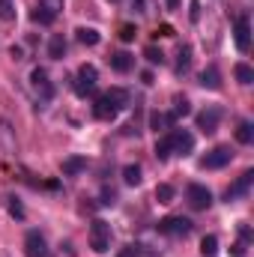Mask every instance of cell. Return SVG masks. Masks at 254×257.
I'll return each mask as SVG.
<instances>
[{
  "label": "cell",
  "mask_w": 254,
  "mask_h": 257,
  "mask_svg": "<svg viewBox=\"0 0 254 257\" xmlns=\"http://www.w3.org/2000/svg\"><path fill=\"white\" fill-rule=\"evenodd\" d=\"M191 66V48L189 45H183L180 48V54H177V75H186Z\"/></svg>",
  "instance_id": "cell-20"
},
{
  "label": "cell",
  "mask_w": 254,
  "mask_h": 257,
  "mask_svg": "<svg viewBox=\"0 0 254 257\" xmlns=\"http://www.w3.org/2000/svg\"><path fill=\"white\" fill-rule=\"evenodd\" d=\"M174 120H177L174 114H165V111H153V114H150V128H153L156 135H159V132H168V128L174 126Z\"/></svg>",
  "instance_id": "cell-15"
},
{
  "label": "cell",
  "mask_w": 254,
  "mask_h": 257,
  "mask_svg": "<svg viewBox=\"0 0 254 257\" xmlns=\"http://www.w3.org/2000/svg\"><path fill=\"white\" fill-rule=\"evenodd\" d=\"M30 87H33V93H36L39 102H51L54 99V84L48 81V72L39 69V66L30 72Z\"/></svg>",
  "instance_id": "cell-5"
},
{
  "label": "cell",
  "mask_w": 254,
  "mask_h": 257,
  "mask_svg": "<svg viewBox=\"0 0 254 257\" xmlns=\"http://www.w3.org/2000/svg\"><path fill=\"white\" fill-rule=\"evenodd\" d=\"M186 200H189L191 209L203 212V209H209V206H212V192H209L206 186H200V183H191L189 189H186Z\"/></svg>",
  "instance_id": "cell-6"
},
{
  "label": "cell",
  "mask_w": 254,
  "mask_h": 257,
  "mask_svg": "<svg viewBox=\"0 0 254 257\" xmlns=\"http://www.w3.org/2000/svg\"><path fill=\"white\" fill-rule=\"evenodd\" d=\"M39 6H45V9H51L54 15L63 9V0H39Z\"/></svg>",
  "instance_id": "cell-33"
},
{
  "label": "cell",
  "mask_w": 254,
  "mask_h": 257,
  "mask_svg": "<svg viewBox=\"0 0 254 257\" xmlns=\"http://www.w3.org/2000/svg\"><path fill=\"white\" fill-rule=\"evenodd\" d=\"M159 33H162V36H174V27H171V24H162Z\"/></svg>",
  "instance_id": "cell-37"
},
{
  "label": "cell",
  "mask_w": 254,
  "mask_h": 257,
  "mask_svg": "<svg viewBox=\"0 0 254 257\" xmlns=\"http://www.w3.org/2000/svg\"><path fill=\"white\" fill-rule=\"evenodd\" d=\"M75 36H78V42H81V45H90V48H93V45H99V39H102L96 27H78V30H75Z\"/></svg>",
  "instance_id": "cell-18"
},
{
  "label": "cell",
  "mask_w": 254,
  "mask_h": 257,
  "mask_svg": "<svg viewBox=\"0 0 254 257\" xmlns=\"http://www.w3.org/2000/svg\"><path fill=\"white\" fill-rule=\"evenodd\" d=\"M168 135H171V150L177 156H189L191 150H194V135H191L189 128H171Z\"/></svg>",
  "instance_id": "cell-8"
},
{
  "label": "cell",
  "mask_w": 254,
  "mask_h": 257,
  "mask_svg": "<svg viewBox=\"0 0 254 257\" xmlns=\"http://www.w3.org/2000/svg\"><path fill=\"white\" fill-rule=\"evenodd\" d=\"M191 227H194V224H191L189 218H183V215H168V218L159 221V233H162V236H171V239L189 236Z\"/></svg>",
  "instance_id": "cell-2"
},
{
  "label": "cell",
  "mask_w": 254,
  "mask_h": 257,
  "mask_svg": "<svg viewBox=\"0 0 254 257\" xmlns=\"http://www.w3.org/2000/svg\"><path fill=\"white\" fill-rule=\"evenodd\" d=\"M24 254L27 257H48V242H45V236L39 233V230H30L27 236H24Z\"/></svg>",
  "instance_id": "cell-10"
},
{
  "label": "cell",
  "mask_w": 254,
  "mask_h": 257,
  "mask_svg": "<svg viewBox=\"0 0 254 257\" xmlns=\"http://www.w3.org/2000/svg\"><path fill=\"white\" fill-rule=\"evenodd\" d=\"M251 186H254V171H245L227 192H224V200L227 203H233V200H239V197H245V194L251 192Z\"/></svg>",
  "instance_id": "cell-11"
},
{
  "label": "cell",
  "mask_w": 254,
  "mask_h": 257,
  "mask_svg": "<svg viewBox=\"0 0 254 257\" xmlns=\"http://www.w3.org/2000/svg\"><path fill=\"white\" fill-rule=\"evenodd\" d=\"M114 200H117V192H114V189H105V192H102V203H105V206L114 203Z\"/></svg>",
  "instance_id": "cell-35"
},
{
  "label": "cell",
  "mask_w": 254,
  "mask_h": 257,
  "mask_svg": "<svg viewBox=\"0 0 254 257\" xmlns=\"http://www.w3.org/2000/svg\"><path fill=\"white\" fill-rule=\"evenodd\" d=\"M129 102V93L126 90H120V87H111L108 93H102L96 102H93V117L96 120H102V123H111L123 108H126Z\"/></svg>",
  "instance_id": "cell-1"
},
{
  "label": "cell",
  "mask_w": 254,
  "mask_h": 257,
  "mask_svg": "<svg viewBox=\"0 0 254 257\" xmlns=\"http://www.w3.org/2000/svg\"><path fill=\"white\" fill-rule=\"evenodd\" d=\"M197 9H200V6H197V0H191V21H197Z\"/></svg>",
  "instance_id": "cell-38"
},
{
  "label": "cell",
  "mask_w": 254,
  "mask_h": 257,
  "mask_svg": "<svg viewBox=\"0 0 254 257\" xmlns=\"http://www.w3.org/2000/svg\"><path fill=\"white\" fill-rule=\"evenodd\" d=\"M218 123H221V108H206V111L197 114V128L203 135H212L218 128Z\"/></svg>",
  "instance_id": "cell-12"
},
{
  "label": "cell",
  "mask_w": 254,
  "mask_h": 257,
  "mask_svg": "<svg viewBox=\"0 0 254 257\" xmlns=\"http://www.w3.org/2000/svg\"><path fill=\"white\" fill-rule=\"evenodd\" d=\"M96 81H99V72H96V66L84 63L78 69V75H75V84H72V90L84 99V96H90L93 90H96Z\"/></svg>",
  "instance_id": "cell-4"
},
{
  "label": "cell",
  "mask_w": 254,
  "mask_h": 257,
  "mask_svg": "<svg viewBox=\"0 0 254 257\" xmlns=\"http://www.w3.org/2000/svg\"><path fill=\"white\" fill-rule=\"evenodd\" d=\"M233 39H236V48H239L242 54L251 48V21H248V15H239V18H236V24H233Z\"/></svg>",
  "instance_id": "cell-9"
},
{
  "label": "cell",
  "mask_w": 254,
  "mask_h": 257,
  "mask_svg": "<svg viewBox=\"0 0 254 257\" xmlns=\"http://www.w3.org/2000/svg\"><path fill=\"white\" fill-rule=\"evenodd\" d=\"M165 3H168V9H177L180 6V0H165Z\"/></svg>",
  "instance_id": "cell-41"
},
{
  "label": "cell",
  "mask_w": 254,
  "mask_h": 257,
  "mask_svg": "<svg viewBox=\"0 0 254 257\" xmlns=\"http://www.w3.org/2000/svg\"><path fill=\"white\" fill-rule=\"evenodd\" d=\"M239 236H242V242H251V227L242 224V227H239Z\"/></svg>",
  "instance_id": "cell-36"
},
{
  "label": "cell",
  "mask_w": 254,
  "mask_h": 257,
  "mask_svg": "<svg viewBox=\"0 0 254 257\" xmlns=\"http://www.w3.org/2000/svg\"><path fill=\"white\" fill-rule=\"evenodd\" d=\"M6 206H9V215H12V218H18V221H24V206H21V200H18L15 194H12V197L6 200Z\"/></svg>",
  "instance_id": "cell-28"
},
{
  "label": "cell",
  "mask_w": 254,
  "mask_h": 257,
  "mask_svg": "<svg viewBox=\"0 0 254 257\" xmlns=\"http://www.w3.org/2000/svg\"><path fill=\"white\" fill-rule=\"evenodd\" d=\"M135 9L138 12H147V0H135Z\"/></svg>",
  "instance_id": "cell-40"
},
{
  "label": "cell",
  "mask_w": 254,
  "mask_h": 257,
  "mask_svg": "<svg viewBox=\"0 0 254 257\" xmlns=\"http://www.w3.org/2000/svg\"><path fill=\"white\" fill-rule=\"evenodd\" d=\"M63 54H66L63 33H54V36H51V42H48V57H51V60H63Z\"/></svg>",
  "instance_id": "cell-17"
},
{
  "label": "cell",
  "mask_w": 254,
  "mask_h": 257,
  "mask_svg": "<svg viewBox=\"0 0 254 257\" xmlns=\"http://www.w3.org/2000/svg\"><path fill=\"white\" fill-rule=\"evenodd\" d=\"M15 18V6L12 0H0V21H12Z\"/></svg>",
  "instance_id": "cell-31"
},
{
  "label": "cell",
  "mask_w": 254,
  "mask_h": 257,
  "mask_svg": "<svg viewBox=\"0 0 254 257\" xmlns=\"http://www.w3.org/2000/svg\"><path fill=\"white\" fill-rule=\"evenodd\" d=\"M189 114H191L189 99H186V96H177V99H174V117H189Z\"/></svg>",
  "instance_id": "cell-27"
},
{
  "label": "cell",
  "mask_w": 254,
  "mask_h": 257,
  "mask_svg": "<svg viewBox=\"0 0 254 257\" xmlns=\"http://www.w3.org/2000/svg\"><path fill=\"white\" fill-rule=\"evenodd\" d=\"M233 75H236V81H239V84H245V87H248V84L254 81V69H251L248 63H236Z\"/></svg>",
  "instance_id": "cell-21"
},
{
  "label": "cell",
  "mask_w": 254,
  "mask_h": 257,
  "mask_svg": "<svg viewBox=\"0 0 254 257\" xmlns=\"http://www.w3.org/2000/svg\"><path fill=\"white\" fill-rule=\"evenodd\" d=\"M90 248H93L96 254H105V251L111 248V224H108V221L96 218V221L90 224Z\"/></svg>",
  "instance_id": "cell-3"
},
{
  "label": "cell",
  "mask_w": 254,
  "mask_h": 257,
  "mask_svg": "<svg viewBox=\"0 0 254 257\" xmlns=\"http://www.w3.org/2000/svg\"><path fill=\"white\" fill-rule=\"evenodd\" d=\"M9 54H12V60H24V57H21V48H15V45H12V51H9Z\"/></svg>",
  "instance_id": "cell-39"
},
{
  "label": "cell",
  "mask_w": 254,
  "mask_h": 257,
  "mask_svg": "<svg viewBox=\"0 0 254 257\" xmlns=\"http://www.w3.org/2000/svg\"><path fill=\"white\" fill-rule=\"evenodd\" d=\"M200 87H206V90H221V72H218L215 63H209L200 72Z\"/></svg>",
  "instance_id": "cell-13"
},
{
  "label": "cell",
  "mask_w": 254,
  "mask_h": 257,
  "mask_svg": "<svg viewBox=\"0 0 254 257\" xmlns=\"http://www.w3.org/2000/svg\"><path fill=\"white\" fill-rule=\"evenodd\" d=\"M144 57H147L153 66H162V63H165V54H162V48H156V45H147Z\"/></svg>",
  "instance_id": "cell-30"
},
{
  "label": "cell",
  "mask_w": 254,
  "mask_h": 257,
  "mask_svg": "<svg viewBox=\"0 0 254 257\" xmlns=\"http://www.w3.org/2000/svg\"><path fill=\"white\" fill-rule=\"evenodd\" d=\"M63 174L66 177H78L81 171H87V159H81V156H69V159H63Z\"/></svg>",
  "instance_id": "cell-16"
},
{
  "label": "cell",
  "mask_w": 254,
  "mask_h": 257,
  "mask_svg": "<svg viewBox=\"0 0 254 257\" xmlns=\"http://www.w3.org/2000/svg\"><path fill=\"white\" fill-rule=\"evenodd\" d=\"M30 18H33V21H36V24H51V21H54V18H57V15H54V12H51V9H45V6H36V9H33V15H30Z\"/></svg>",
  "instance_id": "cell-25"
},
{
  "label": "cell",
  "mask_w": 254,
  "mask_h": 257,
  "mask_svg": "<svg viewBox=\"0 0 254 257\" xmlns=\"http://www.w3.org/2000/svg\"><path fill=\"white\" fill-rule=\"evenodd\" d=\"M200 251H203L206 257H212L215 251H218V236H212V233H209V236H203V242H200Z\"/></svg>",
  "instance_id": "cell-29"
},
{
  "label": "cell",
  "mask_w": 254,
  "mask_h": 257,
  "mask_svg": "<svg viewBox=\"0 0 254 257\" xmlns=\"http://www.w3.org/2000/svg\"><path fill=\"white\" fill-rule=\"evenodd\" d=\"M120 257H159V254H156L153 248H147V245H138V242H135V245H129Z\"/></svg>",
  "instance_id": "cell-24"
},
{
  "label": "cell",
  "mask_w": 254,
  "mask_h": 257,
  "mask_svg": "<svg viewBox=\"0 0 254 257\" xmlns=\"http://www.w3.org/2000/svg\"><path fill=\"white\" fill-rule=\"evenodd\" d=\"M236 141H239V144H251L254 141V126L248 120H242V123L236 126Z\"/></svg>",
  "instance_id": "cell-22"
},
{
  "label": "cell",
  "mask_w": 254,
  "mask_h": 257,
  "mask_svg": "<svg viewBox=\"0 0 254 257\" xmlns=\"http://www.w3.org/2000/svg\"><path fill=\"white\" fill-rule=\"evenodd\" d=\"M123 180H126V186H138L141 183V165H126L123 168Z\"/></svg>",
  "instance_id": "cell-26"
},
{
  "label": "cell",
  "mask_w": 254,
  "mask_h": 257,
  "mask_svg": "<svg viewBox=\"0 0 254 257\" xmlns=\"http://www.w3.org/2000/svg\"><path fill=\"white\" fill-rule=\"evenodd\" d=\"M135 33H138V30H135V27H132V24H123V27H120V39H135Z\"/></svg>",
  "instance_id": "cell-34"
},
{
  "label": "cell",
  "mask_w": 254,
  "mask_h": 257,
  "mask_svg": "<svg viewBox=\"0 0 254 257\" xmlns=\"http://www.w3.org/2000/svg\"><path fill=\"white\" fill-rule=\"evenodd\" d=\"M174 186H168V183H159V186H156V200H159V203H174Z\"/></svg>",
  "instance_id": "cell-23"
},
{
  "label": "cell",
  "mask_w": 254,
  "mask_h": 257,
  "mask_svg": "<svg viewBox=\"0 0 254 257\" xmlns=\"http://www.w3.org/2000/svg\"><path fill=\"white\" fill-rule=\"evenodd\" d=\"M171 156H174V150H171V135H165V138L156 141V159L165 162V159H171Z\"/></svg>",
  "instance_id": "cell-19"
},
{
  "label": "cell",
  "mask_w": 254,
  "mask_h": 257,
  "mask_svg": "<svg viewBox=\"0 0 254 257\" xmlns=\"http://www.w3.org/2000/svg\"><path fill=\"white\" fill-rule=\"evenodd\" d=\"M230 159H233V150H230V147H215V150H209V153L200 159V168H203V171H218V168L230 165Z\"/></svg>",
  "instance_id": "cell-7"
},
{
  "label": "cell",
  "mask_w": 254,
  "mask_h": 257,
  "mask_svg": "<svg viewBox=\"0 0 254 257\" xmlns=\"http://www.w3.org/2000/svg\"><path fill=\"white\" fill-rule=\"evenodd\" d=\"M108 60H111V69H114V72H120V75L132 72V66H135V57H132L129 51H114Z\"/></svg>",
  "instance_id": "cell-14"
},
{
  "label": "cell",
  "mask_w": 254,
  "mask_h": 257,
  "mask_svg": "<svg viewBox=\"0 0 254 257\" xmlns=\"http://www.w3.org/2000/svg\"><path fill=\"white\" fill-rule=\"evenodd\" d=\"M245 251H248V242H242V239L230 245V254H233V257H245Z\"/></svg>",
  "instance_id": "cell-32"
}]
</instances>
